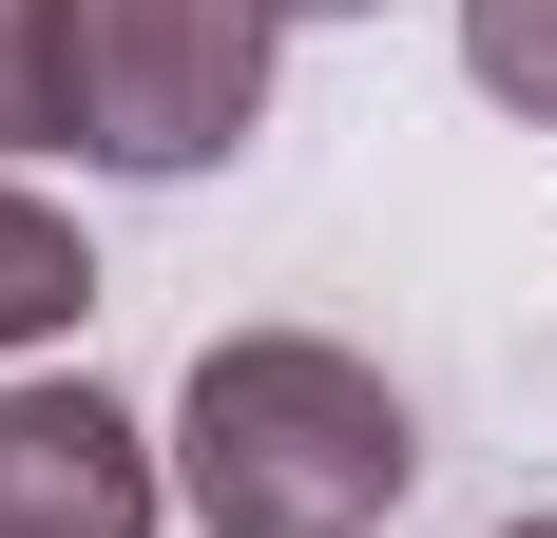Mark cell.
I'll list each match as a JSON object with an SVG mask.
<instances>
[{
  "instance_id": "6da1fadb",
  "label": "cell",
  "mask_w": 557,
  "mask_h": 538,
  "mask_svg": "<svg viewBox=\"0 0 557 538\" xmlns=\"http://www.w3.org/2000/svg\"><path fill=\"white\" fill-rule=\"evenodd\" d=\"M423 481L404 384L327 327H231L173 384V500L212 538H385V500Z\"/></svg>"
},
{
  "instance_id": "7a4b0ae2",
  "label": "cell",
  "mask_w": 557,
  "mask_h": 538,
  "mask_svg": "<svg viewBox=\"0 0 557 538\" xmlns=\"http://www.w3.org/2000/svg\"><path fill=\"white\" fill-rule=\"evenodd\" d=\"M288 0H58V135L97 173H212L270 115Z\"/></svg>"
},
{
  "instance_id": "3957f363",
  "label": "cell",
  "mask_w": 557,
  "mask_h": 538,
  "mask_svg": "<svg viewBox=\"0 0 557 538\" xmlns=\"http://www.w3.org/2000/svg\"><path fill=\"white\" fill-rule=\"evenodd\" d=\"M173 462L135 442V404L97 384H20L0 404V538H154Z\"/></svg>"
},
{
  "instance_id": "277c9868",
  "label": "cell",
  "mask_w": 557,
  "mask_h": 538,
  "mask_svg": "<svg viewBox=\"0 0 557 538\" xmlns=\"http://www.w3.org/2000/svg\"><path fill=\"white\" fill-rule=\"evenodd\" d=\"M77 308H97V250H77V212H39V193L0 173V346H58Z\"/></svg>"
},
{
  "instance_id": "5b68a950",
  "label": "cell",
  "mask_w": 557,
  "mask_h": 538,
  "mask_svg": "<svg viewBox=\"0 0 557 538\" xmlns=\"http://www.w3.org/2000/svg\"><path fill=\"white\" fill-rule=\"evenodd\" d=\"M461 77L557 135V0H461Z\"/></svg>"
},
{
  "instance_id": "8992f818",
  "label": "cell",
  "mask_w": 557,
  "mask_h": 538,
  "mask_svg": "<svg viewBox=\"0 0 557 538\" xmlns=\"http://www.w3.org/2000/svg\"><path fill=\"white\" fill-rule=\"evenodd\" d=\"M58 135V0H0V155Z\"/></svg>"
},
{
  "instance_id": "52a82bcc",
  "label": "cell",
  "mask_w": 557,
  "mask_h": 538,
  "mask_svg": "<svg viewBox=\"0 0 557 538\" xmlns=\"http://www.w3.org/2000/svg\"><path fill=\"white\" fill-rule=\"evenodd\" d=\"M288 20H385V0H288Z\"/></svg>"
},
{
  "instance_id": "ba28073f",
  "label": "cell",
  "mask_w": 557,
  "mask_h": 538,
  "mask_svg": "<svg viewBox=\"0 0 557 538\" xmlns=\"http://www.w3.org/2000/svg\"><path fill=\"white\" fill-rule=\"evenodd\" d=\"M500 538H557V500H539V519H500Z\"/></svg>"
}]
</instances>
